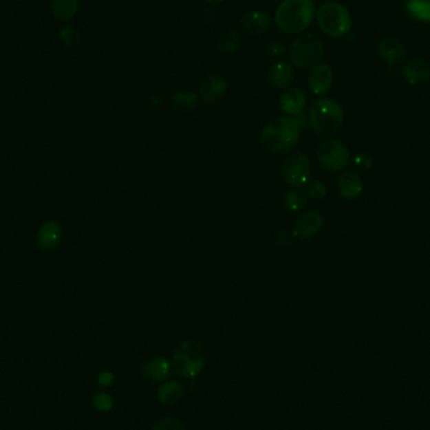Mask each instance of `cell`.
I'll return each mask as SVG.
<instances>
[{
	"mask_svg": "<svg viewBox=\"0 0 430 430\" xmlns=\"http://www.w3.org/2000/svg\"><path fill=\"white\" fill-rule=\"evenodd\" d=\"M337 189H338V193L343 199L354 200V199L361 195L364 185H363L361 178L358 174H355L352 171H347V173H343V175H340L338 178Z\"/></svg>",
	"mask_w": 430,
	"mask_h": 430,
	"instance_id": "cell-15",
	"label": "cell"
},
{
	"mask_svg": "<svg viewBox=\"0 0 430 430\" xmlns=\"http://www.w3.org/2000/svg\"><path fill=\"white\" fill-rule=\"evenodd\" d=\"M343 122L341 105L328 97L317 100L311 109V125L320 136L330 138L336 135Z\"/></svg>",
	"mask_w": 430,
	"mask_h": 430,
	"instance_id": "cell-3",
	"label": "cell"
},
{
	"mask_svg": "<svg viewBox=\"0 0 430 430\" xmlns=\"http://www.w3.org/2000/svg\"><path fill=\"white\" fill-rule=\"evenodd\" d=\"M61 39L63 43L66 44L67 47H72L73 44L76 43L78 39L77 30H74V27L68 25L61 32Z\"/></svg>",
	"mask_w": 430,
	"mask_h": 430,
	"instance_id": "cell-30",
	"label": "cell"
},
{
	"mask_svg": "<svg viewBox=\"0 0 430 430\" xmlns=\"http://www.w3.org/2000/svg\"><path fill=\"white\" fill-rule=\"evenodd\" d=\"M173 105L178 109L189 111L197 107V95L189 91H179L173 95Z\"/></svg>",
	"mask_w": 430,
	"mask_h": 430,
	"instance_id": "cell-24",
	"label": "cell"
},
{
	"mask_svg": "<svg viewBox=\"0 0 430 430\" xmlns=\"http://www.w3.org/2000/svg\"><path fill=\"white\" fill-rule=\"evenodd\" d=\"M404 76L409 85L425 83L430 78L429 65L424 59H411L404 67Z\"/></svg>",
	"mask_w": 430,
	"mask_h": 430,
	"instance_id": "cell-18",
	"label": "cell"
},
{
	"mask_svg": "<svg viewBox=\"0 0 430 430\" xmlns=\"http://www.w3.org/2000/svg\"><path fill=\"white\" fill-rule=\"evenodd\" d=\"M153 430H186L178 418H162L153 425Z\"/></svg>",
	"mask_w": 430,
	"mask_h": 430,
	"instance_id": "cell-27",
	"label": "cell"
},
{
	"mask_svg": "<svg viewBox=\"0 0 430 430\" xmlns=\"http://www.w3.org/2000/svg\"><path fill=\"white\" fill-rule=\"evenodd\" d=\"M171 372V365L169 364L168 360L164 358H153L147 360L142 369L141 375L145 379L153 381V383H161L169 378Z\"/></svg>",
	"mask_w": 430,
	"mask_h": 430,
	"instance_id": "cell-14",
	"label": "cell"
},
{
	"mask_svg": "<svg viewBox=\"0 0 430 430\" xmlns=\"http://www.w3.org/2000/svg\"><path fill=\"white\" fill-rule=\"evenodd\" d=\"M182 395H184V387L182 383L178 380H170L166 381L165 384H162L159 387L158 391V398L164 405H175L179 401L182 400Z\"/></svg>",
	"mask_w": 430,
	"mask_h": 430,
	"instance_id": "cell-20",
	"label": "cell"
},
{
	"mask_svg": "<svg viewBox=\"0 0 430 430\" xmlns=\"http://www.w3.org/2000/svg\"><path fill=\"white\" fill-rule=\"evenodd\" d=\"M306 94L299 88H291L282 95L279 100V107L286 115L297 117L303 114L306 106Z\"/></svg>",
	"mask_w": 430,
	"mask_h": 430,
	"instance_id": "cell-13",
	"label": "cell"
},
{
	"mask_svg": "<svg viewBox=\"0 0 430 430\" xmlns=\"http://www.w3.org/2000/svg\"><path fill=\"white\" fill-rule=\"evenodd\" d=\"M307 203H308V197H307L306 191L299 188L288 191L285 197L286 206L291 212L303 211L306 208Z\"/></svg>",
	"mask_w": 430,
	"mask_h": 430,
	"instance_id": "cell-23",
	"label": "cell"
},
{
	"mask_svg": "<svg viewBox=\"0 0 430 430\" xmlns=\"http://www.w3.org/2000/svg\"><path fill=\"white\" fill-rule=\"evenodd\" d=\"M80 7L78 0H52V10L56 18L69 21L77 14Z\"/></svg>",
	"mask_w": 430,
	"mask_h": 430,
	"instance_id": "cell-21",
	"label": "cell"
},
{
	"mask_svg": "<svg viewBox=\"0 0 430 430\" xmlns=\"http://www.w3.org/2000/svg\"><path fill=\"white\" fill-rule=\"evenodd\" d=\"M378 51L383 58L387 61L389 65L399 63L404 59L407 51L404 44L394 38H385L378 44Z\"/></svg>",
	"mask_w": 430,
	"mask_h": 430,
	"instance_id": "cell-19",
	"label": "cell"
},
{
	"mask_svg": "<svg viewBox=\"0 0 430 430\" xmlns=\"http://www.w3.org/2000/svg\"><path fill=\"white\" fill-rule=\"evenodd\" d=\"M238 47H239V36L234 30L226 32L219 42V50L222 53H226V54L237 51Z\"/></svg>",
	"mask_w": 430,
	"mask_h": 430,
	"instance_id": "cell-25",
	"label": "cell"
},
{
	"mask_svg": "<svg viewBox=\"0 0 430 430\" xmlns=\"http://www.w3.org/2000/svg\"><path fill=\"white\" fill-rule=\"evenodd\" d=\"M305 186H306L305 191H306L307 197L314 199V200H321L327 194V189L321 182L312 180V182H307Z\"/></svg>",
	"mask_w": 430,
	"mask_h": 430,
	"instance_id": "cell-26",
	"label": "cell"
},
{
	"mask_svg": "<svg viewBox=\"0 0 430 430\" xmlns=\"http://www.w3.org/2000/svg\"><path fill=\"white\" fill-rule=\"evenodd\" d=\"M283 50H285V47L281 42H270L266 45V53L268 56H273V57H277L279 54H282Z\"/></svg>",
	"mask_w": 430,
	"mask_h": 430,
	"instance_id": "cell-31",
	"label": "cell"
},
{
	"mask_svg": "<svg viewBox=\"0 0 430 430\" xmlns=\"http://www.w3.org/2000/svg\"><path fill=\"white\" fill-rule=\"evenodd\" d=\"M62 241V228L57 222L50 220L41 226L36 235V246L43 252H52Z\"/></svg>",
	"mask_w": 430,
	"mask_h": 430,
	"instance_id": "cell-12",
	"label": "cell"
},
{
	"mask_svg": "<svg viewBox=\"0 0 430 430\" xmlns=\"http://www.w3.org/2000/svg\"><path fill=\"white\" fill-rule=\"evenodd\" d=\"M299 141V125L293 117H278L266 125L261 142L270 153H283L292 150Z\"/></svg>",
	"mask_w": 430,
	"mask_h": 430,
	"instance_id": "cell-2",
	"label": "cell"
},
{
	"mask_svg": "<svg viewBox=\"0 0 430 430\" xmlns=\"http://www.w3.org/2000/svg\"><path fill=\"white\" fill-rule=\"evenodd\" d=\"M94 405L100 411H109V410L114 408V399L107 393L100 391L94 398Z\"/></svg>",
	"mask_w": 430,
	"mask_h": 430,
	"instance_id": "cell-28",
	"label": "cell"
},
{
	"mask_svg": "<svg viewBox=\"0 0 430 430\" xmlns=\"http://www.w3.org/2000/svg\"><path fill=\"white\" fill-rule=\"evenodd\" d=\"M322 226H323V219L319 213H303L294 222L293 235L299 238H312L316 234L320 233Z\"/></svg>",
	"mask_w": 430,
	"mask_h": 430,
	"instance_id": "cell-11",
	"label": "cell"
},
{
	"mask_svg": "<svg viewBox=\"0 0 430 430\" xmlns=\"http://www.w3.org/2000/svg\"><path fill=\"white\" fill-rule=\"evenodd\" d=\"M270 22V15L266 12L255 10L241 19V25L246 33H248L250 36H257L268 30Z\"/></svg>",
	"mask_w": 430,
	"mask_h": 430,
	"instance_id": "cell-17",
	"label": "cell"
},
{
	"mask_svg": "<svg viewBox=\"0 0 430 430\" xmlns=\"http://www.w3.org/2000/svg\"><path fill=\"white\" fill-rule=\"evenodd\" d=\"M407 10L418 21L430 23V0H405Z\"/></svg>",
	"mask_w": 430,
	"mask_h": 430,
	"instance_id": "cell-22",
	"label": "cell"
},
{
	"mask_svg": "<svg viewBox=\"0 0 430 430\" xmlns=\"http://www.w3.org/2000/svg\"><path fill=\"white\" fill-rule=\"evenodd\" d=\"M281 176L286 184L301 188L310 182L311 176V162L303 153H294L287 156L282 166H281Z\"/></svg>",
	"mask_w": 430,
	"mask_h": 430,
	"instance_id": "cell-8",
	"label": "cell"
},
{
	"mask_svg": "<svg viewBox=\"0 0 430 430\" xmlns=\"http://www.w3.org/2000/svg\"><path fill=\"white\" fill-rule=\"evenodd\" d=\"M317 155L322 168L331 173L343 171L349 166L351 161L350 151L347 146L337 140L323 141L319 147Z\"/></svg>",
	"mask_w": 430,
	"mask_h": 430,
	"instance_id": "cell-7",
	"label": "cell"
},
{
	"mask_svg": "<svg viewBox=\"0 0 430 430\" xmlns=\"http://www.w3.org/2000/svg\"><path fill=\"white\" fill-rule=\"evenodd\" d=\"M226 80L219 76V74H212L206 77L200 87H199V95L200 98L208 105H214L222 100V97L226 95Z\"/></svg>",
	"mask_w": 430,
	"mask_h": 430,
	"instance_id": "cell-10",
	"label": "cell"
},
{
	"mask_svg": "<svg viewBox=\"0 0 430 430\" xmlns=\"http://www.w3.org/2000/svg\"><path fill=\"white\" fill-rule=\"evenodd\" d=\"M314 18L312 0H283L276 10L275 23L278 30L288 34H297L306 30Z\"/></svg>",
	"mask_w": 430,
	"mask_h": 430,
	"instance_id": "cell-1",
	"label": "cell"
},
{
	"mask_svg": "<svg viewBox=\"0 0 430 430\" xmlns=\"http://www.w3.org/2000/svg\"><path fill=\"white\" fill-rule=\"evenodd\" d=\"M206 3H209V4H213V6H217V4H220V3H223L224 0H205Z\"/></svg>",
	"mask_w": 430,
	"mask_h": 430,
	"instance_id": "cell-33",
	"label": "cell"
},
{
	"mask_svg": "<svg viewBox=\"0 0 430 430\" xmlns=\"http://www.w3.org/2000/svg\"><path fill=\"white\" fill-rule=\"evenodd\" d=\"M114 374L109 372H103L98 376V384L103 387H107L114 383Z\"/></svg>",
	"mask_w": 430,
	"mask_h": 430,
	"instance_id": "cell-32",
	"label": "cell"
},
{
	"mask_svg": "<svg viewBox=\"0 0 430 430\" xmlns=\"http://www.w3.org/2000/svg\"><path fill=\"white\" fill-rule=\"evenodd\" d=\"M294 77V71L291 63L288 62H277L270 67L268 73V80L272 87L283 89L288 87Z\"/></svg>",
	"mask_w": 430,
	"mask_h": 430,
	"instance_id": "cell-16",
	"label": "cell"
},
{
	"mask_svg": "<svg viewBox=\"0 0 430 430\" xmlns=\"http://www.w3.org/2000/svg\"><path fill=\"white\" fill-rule=\"evenodd\" d=\"M323 54L325 47L321 39L311 33L297 36L288 51L292 63L299 69H310L320 65Z\"/></svg>",
	"mask_w": 430,
	"mask_h": 430,
	"instance_id": "cell-5",
	"label": "cell"
},
{
	"mask_svg": "<svg viewBox=\"0 0 430 430\" xmlns=\"http://www.w3.org/2000/svg\"><path fill=\"white\" fill-rule=\"evenodd\" d=\"M205 361V351L200 343L193 340L184 341L176 347L171 361V370L180 378H195L204 369Z\"/></svg>",
	"mask_w": 430,
	"mask_h": 430,
	"instance_id": "cell-4",
	"label": "cell"
},
{
	"mask_svg": "<svg viewBox=\"0 0 430 430\" xmlns=\"http://www.w3.org/2000/svg\"><path fill=\"white\" fill-rule=\"evenodd\" d=\"M334 72L328 65H317L308 76V87L316 96L326 95L332 87Z\"/></svg>",
	"mask_w": 430,
	"mask_h": 430,
	"instance_id": "cell-9",
	"label": "cell"
},
{
	"mask_svg": "<svg viewBox=\"0 0 430 430\" xmlns=\"http://www.w3.org/2000/svg\"><path fill=\"white\" fill-rule=\"evenodd\" d=\"M354 165L360 171H369L374 166V160L372 156L366 153H358L354 158Z\"/></svg>",
	"mask_w": 430,
	"mask_h": 430,
	"instance_id": "cell-29",
	"label": "cell"
},
{
	"mask_svg": "<svg viewBox=\"0 0 430 430\" xmlns=\"http://www.w3.org/2000/svg\"><path fill=\"white\" fill-rule=\"evenodd\" d=\"M320 30L331 38H343L351 32V15L343 4L330 1L317 10Z\"/></svg>",
	"mask_w": 430,
	"mask_h": 430,
	"instance_id": "cell-6",
	"label": "cell"
}]
</instances>
